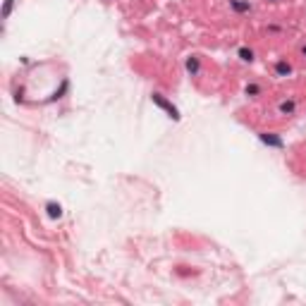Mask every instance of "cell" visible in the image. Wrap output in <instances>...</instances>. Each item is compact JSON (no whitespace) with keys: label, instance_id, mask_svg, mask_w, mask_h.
Returning <instances> with one entry per match:
<instances>
[{"label":"cell","instance_id":"1","mask_svg":"<svg viewBox=\"0 0 306 306\" xmlns=\"http://www.w3.org/2000/svg\"><path fill=\"white\" fill-rule=\"evenodd\" d=\"M151 101H153V103H156L158 108H163V110L167 112V117H170V120L180 122V117H182V115H180V110H177V108H175V106H172V103L167 101V98L163 96V93H161V91H153V93H151Z\"/></svg>","mask_w":306,"mask_h":306},{"label":"cell","instance_id":"2","mask_svg":"<svg viewBox=\"0 0 306 306\" xmlns=\"http://www.w3.org/2000/svg\"><path fill=\"white\" fill-rule=\"evenodd\" d=\"M258 141L268 148H285V141L278 132H258Z\"/></svg>","mask_w":306,"mask_h":306},{"label":"cell","instance_id":"3","mask_svg":"<svg viewBox=\"0 0 306 306\" xmlns=\"http://www.w3.org/2000/svg\"><path fill=\"white\" fill-rule=\"evenodd\" d=\"M273 72H275L278 79H287V77L294 74V65H292L287 57H280L278 62H275V67H273Z\"/></svg>","mask_w":306,"mask_h":306},{"label":"cell","instance_id":"4","mask_svg":"<svg viewBox=\"0 0 306 306\" xmlns=\"http://www.w3.org/2000/svg\"><path fill=\"white\" fill-rule=\"evenodd\" d=\"M184 72L189 74V77H198L201 72H203V65H201V57L198 55H187L184 57Z\"/></svg>","mask_w":306,"mask_h":306},{"label":"cell","instance_id":"5","mask_svg":"<svg viewBox=\"0 0 306 306\" xmlns=\"http://www.w3.org/2000/svg\"><path fill=\"white\" fill-rule=\"evenodd\" d=\"M278 115H282V117L297 115V101H294V98H282L278 103Z\"/></svg>","mask_w":306,"mask_h":306},{"label":"cell","instance_id":"6","mask_svg":"<svg viewBox=\"0 0 306 306\" xmlns=\"http://www.w3.org/2000/svg\"><path fill=\"white\" fill-rule=\"evenodd\" d=\"M43 211H46V216H48L51 220H60V218L65 216V211H62V203H57V201H46Z\"/></svg>","mask_w":306,"mask_h":306},{"label":"cell","instance_id":"7","mask_svg":"<svg viewBox=\"0 0 306 306\" xmlns=\"http://www.w3.org/2000/svg\"><path fill=\"white\" fill-rule=\"evenodd\" d=\"M237 57H239V62H244V65H253V62H256V51H253L251 46H239V48H237Z\"/></svg>","mask_w":306,"mask_h":306},{"label":"cell","instance_id":"8","mask_svg":"<svg viewBox=\"0 0 306 306\" xmlns=\"http://www.w3.org/2000/svg\"><path fill=\"white\" fill-rule=\"evenodd\" d=\"M230 10L237 12V15H249L253 7H251L249 0H230Z\"/></svg>","mask_w":306,"mask_h":306},{"label":"cell","instance_id":"9","mask_svg":"<svg viewBox=\"0 0 306 306\" xmlns=\"http://www.w3.org/2000/svg\"><path fill=\"white\" fill-rule=\"evenodd\" d=\"M263 93V86L258 82H247L244 84V96H249V98H258Z\"/></svg>","mask_w":306,"mask_h":306},{"label":"cell","instance_id":"10","mask_svg":"<svg viewBox=\"0 0 306 306\" xmlns=\"http://www.w3.org/2000/svg\"><path fill=\"white\" fill-rule=\"evenodd\" d=\"M15 2H17V0H5V2H2V12H0L2 22L10 19V15H12V10H15Z\"/></svg>","mask_w":306,"mask_h":306},{"label":"cell","instance_id":"11","mask_svg":"<svg viewBox=\"0 0 306 306\" xmlns=\"http://www.w3.org/2000/svg\"><path fill=\"white\" fill-rule=\"evenodd\" d=\"M268 31H270V34H280L282 27H280V24H268Z\"/></svg>","mask_w":306,"mask_h":306},{"label":"cell","instance_id":"12","mask_svg":"<svg viewBox=\"0 0 306 306\" xmlns=\"http://www.w3.org/2000/svg\"><path fill=\"white\" fill-rule=\"evenodd\" d=\"M302 55L306 57V43H304V46H302Z\"/></svg>","mask_w":306,"mask_h":306},{"label":"cell","instance_id":"13","mask_svg":"<svg viewBox=\"0 0 306 306\" xmlns=\"http://www.w3.org/2000/svg\"><path fill=\"white\" fill-rule=\"evenodd\" d=\"M268 2H282V0H268Z\"/></svg>","mask_w":306,"mask_h":306}]
</instances>
